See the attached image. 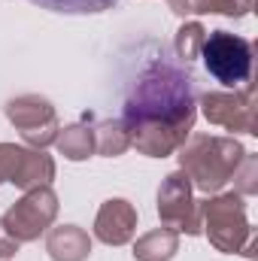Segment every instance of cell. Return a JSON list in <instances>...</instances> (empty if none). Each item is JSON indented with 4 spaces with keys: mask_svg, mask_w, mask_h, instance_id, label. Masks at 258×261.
I'll return each mask as SVG.
<instances>
[{
    "mask_svg": "<svg viewBox=\"0 0 258 261\" xmlns=\"http://www.w3.org/2000/svg\"><path fill=\"white\" fill-rule=\"evenodd\" d=\"M194 119L197 107L192 76L161 61L146 67V73L137 79L122 116L131 130V146L149 158L173 155L189 140Z\"/></svg>",
    "mask_w": 258,
    "mask_h": 261,
    "instance_id": "6da1fadb",
    "label": "cell"
},
{
    "mask_svg": "<svg viewBox=\"0 0 258 261\" xmlns=\"http://www.w3.org/2000/svg\"><path fill=\"white\" fill-rule=\"evenodd\" d=\"M243 158H246V149L234 137L197 134L179 146V170L203 195H219L225 189V182H231V176Z\"/></svg>",
    "mask_w": 258,
    "mask_h": 261,
    "instance_id": "7a4b0ae2",
    "label": "cell"
},
{
    "mask_svg": "<svg viewBox=\"0 0 258 261\" xmlns=\"http://www.w3.org/2000/svg\"><path fill=\"white\" fill-rule=\"evenodd\" d=\"M200 222L219 252H240L255 258V228L246 219V200L237 192H222L200 200Z\"/></svg>",
    "mask_w": 258,
    "mask_h": 261,
    "instance_id": "3957f363",
    "label": "cell"
},
{
    "mask_svg": "<svg viewBox=\"0 0 258 261\" xmlns=\"http://www.w3.org/2000/svg\"><path fill=\"white\" fill-rule=\"evenodd\" d=\"M200 58L207 73L228 88H240L252 76V43L237 34H228V31L207 34L200 46Z\"/></svg>",
    "mask_w": 258,
    "mask_h": 261,
    "instance_id": "277c9868",
    "label": "cell"
},
{
    "mask_svg": "<svg viewBox=\"0 0 258 261\" xmlns=\"http://www.w3.org/2000/svg\"><path fill=\"white\" fill-rule=\"evenodd\" d=\"M158 219L164 228L176 234L197 237L203 231L200 222V200H194V186L183 170H173L158 189Z\"/></svg>",
    "mask_w": 258,
    "mask_h": 261,
    "instance_id": "5b68a950",
    "label": "cell"
},
{
    "mask_svg": "<svg viewBox=\"0 0 258 261\" xmlns=\"http://www.w3.org/2000/svg\"><path fill=\"white\" fill-rule=\"evenodd\" d=\"M55 219H58V195L52 192V186H40L24 192L21 200H15L6 210L3 225L18 243H31L40 234H46Z\"/></svg>",
    "mask_w": 258,
    "mask_h": 261,
    "instance_id": "8992f818",
    "label": "cell"
},
{
    "mask_svg": "<svg viewBox=\"0 0 258 261\" xmlns=\"http://www.w3.org/2000/svg\"><path fill=\"white\" fill-rule=\"evenodd\" d=\"M6 119L21 130L24 143L31 149H46L55 143L58 137V113L52 107L49 97L43 94H21V97H12L6 103Z\"/></svg>",
    "mask_w": 258,
    "mask_h": 261,
    "instance_id": "52a82bcc",
    "label": "cell"
},
{
    "mask_svg": "<svg viewBox=\"0 0 258 261\" xmlns=\"http://www.w3.org/2000/svg\"><path fill=\"white\" fill-rule=\"evenodd\" d=\"M55 161L43 149H24L15 143H0V182H12L24 192L52 186Z\"/></svg>",
    "mask_w": 258,
    "mask_h": 261,
    "instance_id": "ba28073f",
    "label": "cell"
},
{
    "mask_svg": "<svg viewBox=\"0 0 258 261\" xmlns=\"http://www.w3.org/2000/svg\"><path fill=\"white\" fill-rule=\"evenodd\" d=\"M200 113L210 125L240 134L255 130V88L246 85L243 91H207L200 97Z\"/></svg>",
    "mask_w": 258,
    "mask_h": 261,
    "instance_id": "9c48e42d",
    "label": "cell"
},
{
    "mask_svg": "<svg viewBox=\"0 0 258 261\" xmlns=\"http://www.w3.org/2000/svg\"><path fill=\"white\" fill-rule=\"evenodd\" d=\"M137 231V210L125 197H113L97 210L94 237L107 246H125Z\"/></svg>",
    "mask_w": 258,
    "mask_h": 261,
    "instance_id": "30bf717a",
    "label": "cell"
},
{
    "mask_svg": "<svg viewBox=\"0 0 258 261\" xmlns=\"http://www.w3.org/2000/svg\"><path fill=\"white\" fill-rule=\"evenodd\" d=\"M46 252L52 261H85L91 255V237L79 225L52 228L46 237Z\"/></svg>",
    "mask_w": 258,
    "mask_h": 261,
    "instance_id": "8fae6325",
    "label": "cell"
},
{
    "mask_svg": "<svg viewBox=\"0 0 258 261\" xmlns=\"http://www.w3.org/2000/svg\"><path fill=\"white\" fill-rule=\"evenodd\" d=\"M179 249V234L170 228H155L143 234L134 243V258L137 261H170Z\"/></svg>",
    "mask_w": 258,
    "mask_h": 261,
    "instance_id": "7c38bea8",
    "label": "cell"
},
{
    "mask_svg": "<svg viewBox=\"0 0 258 261\" xmlns=\"http://www.w3.org/2000/svg\"><path fill=\"white\" fill-rule=\"evenodd\" d=\"M176 15H200V12H219L231 18H243L252 12L255 0H167Z\"/></svg>",
    "mask_w": 258,
    "mask_h": 261,
    "instance_id": "4fadbf2b",
    "label": "cell"
},
{
    "mask_svg": "<svg viewBox=\"0 0 258 261\" xmlns=\"http://www.w3.org/2000/svg\"><path fill=\"white\" fill-rule=\"evenodd\" d=\"M55 149L67 161H85L94 155V130L85 125H67L55 137Z\"/></svg>",
    "mask_w": 258,
    "mask_h": 261,
    "instance_id": "5bb4252c",
    "label": "cell"
},
{
    "mask_svg": "<svg viewBox=\"0 0 258 261\" xmlns=\"http://www.w3.org/2000/svg\"><path fill=\"white\" fill-rule=\"evenodd\" d=\"M128 149H131V130L122 119H110V122H100L94 128V152L116 158Z\"/></svg>",
    "mask_w": 258,
    "mask_h": 261,
    "instance_id": "9a60e30c",
    "label": "cell"
},
{
    "mask_svg": "<svg viewBox=\"0 0 258 261\" xmlns=\"http://www.w3.org/2000/svg\"><path fill=\"white\" fill-rule=\"evenodd\" d=\"M49 12H64V15H94L113 9L119 0H31Z\"/></svg>",
    "mask_w": 258,
    "mask_h": 261,
    "instance_id": "2e32d148",
    "label": "cell"
},
{
    "mask_svg": "<svg viewBox=\"0 0 258 261\" xmlns=\"http://www.w3.org/2000/svg\"><path fill=\"white\" fill-rule=\"evenodd\" d=\"M203 40H207V28L200 24V21H186L179 31H176V55H179V61H194L197 55H200V46H203Z\"/></svg>",
    "mask_w": 258,
    "mask_h": 261,
    "instance_id": "e0dca14e",
    "label": "cell"
},
{
    "mask_svg": "<svg viewBox=\"0 0 258 261\" xmlns=\"http://www.w3.org/2000/svg\"><path fill=\"white\" fill-rule=\"evenodd\" d=\"M255 173H258V158L246 152V158L240 161V167H237V170H234V176H231V179L237 182V189H234V192H237V195H243V197L255 195V192H258Z\"/></svg>",
    "mask_w": 258,
    "mask_h": 261,
    "instance_id": "ac0fdd59",
    "label": "cell"
},
{
    "mask_svg": "<svg viewBox=\"0 0 258 261\" xmlns=\"http://www.w3.org/2000/svg\"><path fill=\"white\" fill-rule=\"evenodd\" d=\"M18 240L6 231V225H3V219H0V258H12L15 252H18Z\"/></svg>",
    "mask_w": 258,
    "mask_h": 261,
    "instance_id": "d6986e66",
    "label": "cell"
}]
</instances>
